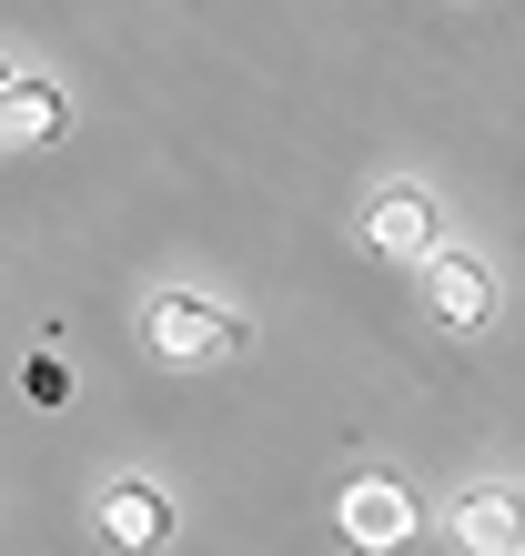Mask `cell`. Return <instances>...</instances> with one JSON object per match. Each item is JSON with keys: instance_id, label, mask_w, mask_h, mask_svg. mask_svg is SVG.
Listing matches in <instances>:
<instances>
[{"instance_id": "1", "label": "cell", "mask_w": 525, "mask_h": 556, "mask_svg": "<svg viewBox=\"0 0 525 556\" xmlns=\"http://www.w3.org/2000/svg\"><path fill=\"white\" fill-rule=\"evenodd\" d=\"M243 344V324H233V304H213V293H152L142 304V354L152 365H172V375H192V365H222V354Z\"/></svg>"}, {"instance_id": "2", "label": "cell", "mask_w": 525, "mask_h": 556, "mask_svg": "<svg viewBox=\"0 0 525 556\" xmlns=\"http://www.w3.org/2000/svg\"><path fill=\"white\" fill-rule=\"evenodd\" d=\"M414 274H424V314H435L445 334H485V324H496V274H485L465 243H435Z\"/></svg>"}, {"instance_id": "3", "label": "cell", "mask_w": 525, "mask_h": 556, "mask_svg": "<svg viewBox=\"0 0 525 556\" xmlns=\"http://www.w3.org/2000/svg\"><path fill=\"white\" fill-rule=\"evenodd\" d=\"M435 243H445V213H435L424 182H394V192L364 203V253H374V264H424Z\"/></svg>"}, {"instance_id": "4", "label": "cell", "mask_w": 525, "mask_h": 556, "mask_svg": "<svg viewBox=\"0 0 525 556\" xmlns=\"http://www.w3.org/2000/svg\"><path fill=\"white\" fill-rule=\"evenodd\" d=\"M91 536L121 546V556H152L162 536H172V496H162L152 476H112L102 496H91Z\"/></svg>"}, {"instance_id": "5", "label": "cell", "mask_w": 525, "mask_h": 556, "mask_svg": "<svg viewBox=\"0 0 525 556\" xmlns=\"http://www.w3.org/2000/svg\"><path fill=\"white\" fill-rule=\"evenodd\" d=\"M334 527L354 536V546H405L414 536V496H405V476H354L344 485V506H334Z\"/></svg>"}, {"instance_id": "6", "label": "cell", "mask_w": 525, "mask_h": 556, "mask_svg": "<svg viewBox=\"0 0 525 556\" xmlns=\"http://www.w3.org/2000/svg\"><path fill=\"white\" fill-rule=\"evenodd\" d=\"M454 546H485V556H515L525 546V496L515 485H475V496H454Z\"/></svg>"}, {"instance_id": "7", "label": "cell", "mask_w": 525, "mask_h": 556, "mask_svg": "<svg viewBox=\"0 0 525 556\" xmlns=\"http://www.w3.org/2000/svg\"><path fill=\"white\" fill-rule=\"evenodd\" d=\"M61 122H72V102H61L41 72H21L11 91H0V142H51Z\"/></svg>"}, {"instance_id": "8", "label": "cell", "mask_w": 525, "mask_h": 556, "mask_svg": "<svg viewBox=\"0 0 525 556\" xmlns=\"http://www.w3.org/2000/svg\"><path fill=\"white\" fill-rule=\"evenodd\" d=\"M11 81H21V72H11V61H0V91H11Z\"/></svg>"}]
</instances>
